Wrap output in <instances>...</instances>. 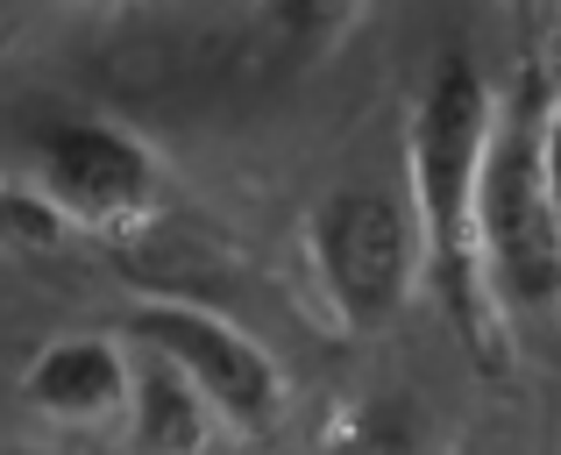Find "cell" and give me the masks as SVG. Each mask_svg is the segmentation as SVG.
<instances>
[{"mask_svg": "<svg viewBox=\"0 0 561 455\" xmlns=\"http://www.w3.org/2000/svg\"><path fill=\"white\" fill-rule=\"evenodd\" d=\"M306 277L342 342H377L426 285L420 214L391 185H334L306 214Z\"/></svg>", "mask_w": 561, "mask_h": 455, "instance_id": "obj_3", "label": "cell"}, {"mask_svg": "<svg viewBox=\"0 0 561 455\" xmlns=\"http://www.w3.org/2000/svg\"><path fill=\"white\" fill-rule=\"evenodd\" d=\"M57 8H79V0H57Z\"/></svg>", "mask_w": 561, "mask_h": 455, "instance_id": "obj_12", "label": "cell"}, {"mask_svg": "<svg viewBox=\"0 0 561 455\" xmlns=\"http://www.w3.org/2000/svg\"><path fill=\"white\" fill-rule=\"evenodd\" d=\"M540 128H548V65H519L497 93L477 249L505 342L526 356H561V207L540 157Z\"/></svg>", "mask_w": 561, "mask_h": 455, "instance_id": "obj_2", "label": "cell"}, {"mask_svg": "<svg viewBox=\"0 0 561 455\" xmlns=\"http://www.w3.org/2000/svg\"><path fill=\"white\" fill-rule=\"evenodd\" d=\"M136 399V356L114 334H57L22 363V406L57 428H114Z\"/></svg>", "mask_w": 561, "mask_h": 455, "instance_id": "obj_6", "label": "cell"}, {"mask_svg": "<svg viewBox=\"0 0 561 455\" xmlns=\"http://www.w3.org/2000/svg\"><path fill=\"white\" fill-rule=\"evenodd\" d=\"M540 157H548V185L561 207V93H548V128H540Z\"/></svg>", "mask_w": 561, "mask_h": 455, "instance_id": "obj_11", "label": "cell"}, {"mask_svg": "<svg viewBox=\"0 0 561 455\" xmlns=\"http://www.w3.org/2000/svg\"><path fill=\"white\" fill-rule=\"evenodd\" d=\"M22 179L65 214L71 235H100V242L142 235L164 214V193H171L164 157L136 128L85 107L36 114L22 128Z\"/></svg>", "mask_w": 561, "mask_h": 455, "instance_id": "obj_4", "label": "cell"}, {"mask_svg": "<svg viewBox=\"0 0 561 455\" xmlns=\"http://www.w3.org/2000/svg\"><path fill=\"white\" fill-rule=\"evenodd\" d=\"M497 122V86L477 57L455 43L434 57L420 100L405 114V200L420 214L426 242V292L440 299L455 342L469 349L477 371H505L512 342L505 320L483 285V249H477V207H483V157H491Z\"/></svg>", "mask_w": 561, "mask_h": 455, "instance_id": "obj_1", "label": "cell"}, {"mask_svg": "<svg viewBox=\"0 0 561 455\" xmlns=\"http://www.w3.org/2000/svg\"><path fill=\"white\" fill-rule=\"evenodd\" d=\"M497 8H505V29H512L519 65H548V50L561 36V0H497Z\"/></svg>", "mask_w": 561, "mask_h": 455, "instance_id": "obj_10", "label": "cell"}, {"mask_svg": "<svg viewBox=\"0 0 561 455\" xmlns=\"http://www.w3.org/2000/svg\"><path fill=\"white\" fill-rule=\"evenodd\" d=\"M128 342L171 356L179 371L199 385V399L214 406L220 434L234 442H263L285 420V371L271 363V349L249 328H234L228 314L199 299H136L128 306Z\"/></svg>", "mask_w": 561, "mask_h": 455, "instance_id": "obj_5", "label": "cell"}, {"mask_svg": "<svg viewBox=\"0 0 561 455\" xmlns=\"http://www.w3.org/2000/svg\"><path fill=\"white\" fill-rule=\"evenodd\" d=\"M220 434L214 406L199 399V385L157 349H136V399H128V448L157 455H192Z\"/></svg>", "mask_w": 561, "mask_h": 455, "instance_id": "obj_7", "label": "cell"}, {"mask_svg": "<svg viewBox=\"0 0 561 455\" xmlns=\"http://www.w3.org/2000/svg\"><path fill=\"white\" fill-rule=\"evenodd\" d=\"M65 242H71L65 214H57L28 179H8V171H0V249L43 257V249H65Z\"/></svg>", "mask_w": 561, "mask_h": 455, "instance_id": "obj_9", "label": "cell"}, {"mask_svg": "<svg viewBox=\"0 0 561 455\" xmlns=\"http://www.w3.org/2000/svg\"><path fill=\"white\" fill-rule=\"evenodd\" d=\"M370 0H256V57L271 71H313L363 29Z\"/></svg>", "mask_w": 561, "mask_h": 455, "instance_id": "obj_8", "label": "cell"}]
</instances>
